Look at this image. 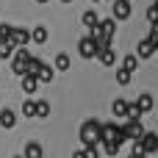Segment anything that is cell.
Masks as SVG:
<instances>
[{
    "mask_svg": "<svg viewBox=\"0 0 158 158\" xmlns=\"http://www.w3.org/2000/svg\"><path fill=\"white\" fill-rule=\"evenodd\" d=\"M81 142L83 144H100V119H86L81 125Z\"/></svg>",
    "mask_w": 158,
    "mask_h": 158,
    "instance_id": "6da1fadb",
    "label": "cell"
},
{
    "mask_svg": "<svg viewBox=\"0 0 158 158\" xmlns=\"http://www.w3.org/2000/svg\"><path fill=\"white\" fill-rule=\"evenodd\" d=\"M28 50L25 47H17V53H11V69L17 72V75H25V64H28Z\"/></svg>",
    "mask_w": 158,
    "mask_h": 158,
    "instance_id": "7a4b0ae2",
    "label": "cell"
},
{
    "mask_svg": "<svg viewBox=\"0 0 158 158\" xmlns=\"http://www.w3.org/2000/svg\"><path fill=\"white\" fill-rule=\"evenodd\" d=\"M139 144H142L144 156H153V153H158V133H153V131H144V136L139 139Z\"/></svg>",
    "mask_w": 158,
    "mask_h": 158,
    "instance_id": "3957f363",
    "label": "cell"
},
{
    "mask_svg": "<svg viewBox=\"0 0 158 158\" xmlns=\"http://www.w3.org/2000/svg\"><path fill=\"white\" fill-rule=\"evenodd\" d=\"M119 131V122H100V144L103 142H114Z\"/></svg>",
    "mask_w": 158,
    "mask_h": 158,
    "instance_id": "277c9868",
    "label": "cell"
},
{
    "mask_svg": "<svg viewBox=\"0 0 158 158\" xmlns=\"http://www.w3.org/2000/svg\"><path fill=\"white\" fill-rule=\"evenodd\" d=\"M131 11H133V8H131V0H114V17H111V19H119V22H122V19L131 17Z\"/></svg>",
    "mask_w": 158,
    "mask_h": 158,
    "instance_id": "5b68a950",
    "label": "cell"
},
{
    "mask_svg": "<svg viewBox=\"0 0 158 158\" xmlns=\"http://www.w3.org/2000/svg\"><path fill=\"white\" fill-rule=\"evenodd\" d=\"M28 42H31V31H28V28H17V25H14V33H11V44H14V47H25Z\"/></svg>",
    "mask_w": 158,
    "mask_h": 158,
    "instance_id": "8992f818",
    "label": "cell"
},
{
    "mask_svg": "<svg viewBox=\"0 0 158 158\" xmlns=\"http://www.w3.org/2000/svg\"><path fill=\"white\" fill-rule=\"evenodd\" d=\"M97 31H100V36L114 39V36H117V19H100V22H97Z\"/></svg>",
    "mask_w": 158,
    "mask_h": 158,
    "instance_id": "52a82bcc",
    "label": "cell"
},
{
    "mask_svg": "<svg viewBox=\"0 0 158 158\" xmlns=\"http://www.w3.org/2000/svg\"><path fill=\"white\" fill-rule=\"evenodd\" d=\"M150 56H156V47H153V42L144 36V39L139 42V47H136V58H150Z\"/></svg>",
    "mask_w": 158,
    "mask_h": 158,
    "instance_id": "ba28073f",
    "label": "cell"
},
{
    "mask_svg": "<svg viewBox=\"0 0 158 158\" xmlns=\"http://www.w3.org/2000/svg\"><path fill=\"white\" fill-rule=\"evenodd\" d=\"M153 106H156V100H153V94H150V92L139 94V100H136V108H139V114H147V111H153Z\"/></svg>",
    "mask_w": 158,
    "mask_h": 158,
    "instance_id": "9c48e42d",
    "label": "cell"
},
{
    "mask_svg": "<svg viewBox=\"0 0 158 158\" xmlns=\"http://www.w3.org/2000/svg\"><path fill=\"white\" fill-rule=\"evenodd\" d=\"M78 53H81L83 58H94V44H92L89 36H83V39L78 42Z\"/></svg>",
    "mask_w": 158,
    "mask_h": 158,
    "instance_id": "30bf717a",
    "label": "cell"
},
{
    "mask_svg": "<svg viewBox=\"0 0 158 158\" xmlns=\"http://www.w3.org/2000/svg\"><path fill=\"white\" fill-rule=\"evenodd\" d=\"M111 111H114V117H117V119H125V117H128V100L117 97V100L111 103Z\"/></svg>",
    "mask_w": 158,
    "mask_h": 158,
    "instance_id": "8fae6325",
    "label": "cell"
},
{
    "mask_svg": "<svg viewBox=\"0 0 158 158\" xmlns=\"http://www.w3.org/2000/svg\"><path fill=\"white\" fill-rule=\"evenodd\" d=\"M0 125H3L6 131H11V128L17 125V114H14L11 108H3V111H0Z\"/></svg>",
    "mask_w": 158,
    "mask_h": 158,
    "instance_id": "7c38bea8",
    "label": "cell"
},
{
    "mask_svg": "<svg viewBox=\"0 0 158 158\" xmlns=\"http://www.w3.org/2000/svg\"><path fill=\"white\" fill-rule=\"evenodd\" d=\"M44 64H42V58H36V56H28V64H25V75H39V69H42Z\"/></svg>",
    "mask_w": 158,
    "mask_h": 158,
    "instance_id": "4fadbf2b",
    "label": "cell"
},
{
    "mask_svg": "<svg viewBox=\"0 0 158 158\" xmlns=\"http://www.w3.org/2000/svg\"><path fill=\"white\" fill-rule=\"evenodd\" d=\"M31 42L44 44V42H47V28H44V25H36V28L31 31Z\"/></svg>",
    "mask_w": 158,
    "mask_h": 158,
    "instance_id": "5bb4252c",
    "label": "cell"
},
{
    "mask_svg": "<svg viewBox=\"0 0 158 158\" xmlns=\"http://www.w3.org/2000/svg\"><path fill=\"white\" fill-rule=\"evenodd\" d=\"M94 58H100L106 67H114L117 64V53H114V47H108V50H103V53H97Z\"/></svg>",
    "mask_w": 158,
    "mask_h": 158,
    "instance_id": "9a60e30c",
    "label": "cell"
},
{
    "mask_svg": "<svg viewBox=\"0 0 158 158\" xmlns=\"http://www.w3.org/2000/svg\"><path fill=\"white\" fill-rule=\"evenodd\" d=\"M22 158H42V144L28 142V144H25V153H22Z\"/></svg>",
    "mask_w": 158,
    "mask_h": 158,
    "instance_id": "2e32d148",
    "label": "cell"
},
{
    "mask_svg": "<svg viewBox=\"0 0 158 158\" xmlns=\"http://www.w3.org/2000/svg\"><path fill=\"white\" fill-rule=\"evenodd\" d=\"M53 78H56V69H53V67H47V64H44V67L39 69V75H36V81H39V83H50Z\"/></svg>",
    "mask_w": 158,
    "mask_h": 158,
    "instance_id": "e0dca14e",
    "label": "cell"
},
{
    "mask_svg": "<svg viewBox=\"0 0 158 158\" xmlns=\"http://www.w3.org/2000/svg\"><path fill=\"white\" fill-rule=\"evenodd\" d=\"M36 86H39V81H36L33 75H22V92H25V94H33Z\"/></svg>",
    "mask_w": 158,
    "mask_h": 158,
    "instance_id": "ac0fdd59",
    "label": "cell"
},
{
    "mask_svg": "<svg viewBox=\"0 0 158 158\" xmlns=\"http://www.w3.org/2000/svg\"><path fill=\"white\" fill-rule=\"evenodd\" d=\"M97 22H100V17H97V11H83V25L92 31V28H97Z\"/></svg>",
    "mask_w": 158,
    "mask_h": 158,
    "instance_id": "d6986e66",
    "label": "cell"
},
{
    "mask_svg": "<svg viewBox=\"0 0 158 158\" xmlns=\"http://www.w3.org/2000/svg\"><path fill=\"white\" fill-rule=\"evenodd\" d=\"M122 69L136 72V69H139V58H136V56H125V58H122Z\"/></svg>",
    "mask_w": 158,
    "mask_h": 158,
    "instance_id": "ffe728a7",
    "label": "cell"
},
{
    "mask_svg": "<svg viewBox=\"0 0 158 158\" xmlns=\"http://www.w3.org/2000/svg\"><path fill=\"white\" fill-rule=\"evenodd\" d=\"M131 78H133V72H128V69H122V67L117 69V83H119V86H128Z\"/></svg>",
    "mask_w": 158,
    "mask_h": 158,
    "instance_id": "44dd1931",
    "label": "cell"
},
{
    "mask_svg": "<svg viewBox=\"0 0 158 158\" xmlns=\"http://www.w3.org/2000/svg\"><path fill=\"white\" fill-rule=\"evenodd\" d=\"M56 69H61V72L69 69V56H67V53H58V56H56Z\"/></svg>",
    "mask_w": 158,
    "mask_h": 158,
    "instance_id": "7402d4cb",
    "label": "cell"
},
{
    "mask_svg": "<svg viewBox=\"0 0 158 158\" xmlns=\"http://www.w3.org/2000/svg\"><path fill=\"white\" fill-rule=\"evenodd\" d=\"M36 117H50V103L47 100H36Z\"/></svg>",
    "mask_w": 158,
    "mask_h": 158,
    "instance_id": "603a6c76",
    "label": "cell"
},
{
    "mask_svg": "<svg viewBox=\"0 0 158 158\" xmlns=\"http://www.w3.org/2000/svg\"><path fill=\"white\" fill-rule=\"evenodd\" d=\"M17 47L11 44V42H0V58L6 61V58H11V53H14Z\"/></svg>",
    "mask_w": 158,
    "mask_h": 158,
    "instance_id": "cb8c5ba5",
    "label": "cell"
},
{
    "mask_svg": "<svg viewBox=\"0 0 158 158\" xmlns=\"http://www.w3.org/2000/svg\"><path fill=\"white\" fill-rule=\"evenodd\" d=\"M11 33H14V25L3 22V25H0V42H11Z\"/></svg>",
    "mask_w": 158,
    "mask_h": 158,
    "instance_id": "d4e9b609",
    "label": "cell"
},
{
    "mask_svg": "<svg viewBox=\"0 0 158 158\" xmlns=\"http://www.w3.org/2000/svg\"><path fill=\"white\" fill-rule=\"evenodd\" d=\"M22 114L25 117H36V100H25L22 103Z\"/></svg>",
    "mask_w": 158,
    "mask_h": 158,
    "instance_id": "484cf974",
    "label": "cell"
},
{
    "mask_svg": "<svg viewBox=\"0 0 158 158\" xmlns=\"http://www.w3.org/2000/svg\"><path fill=\"white\" fill-rule=\"evenodd\" d=\"M83 156H86V158H100L97 144H83Z\"/></svg>",
    "mask_w": 158,
    "mask_h": 158,
    "instance_id": "4316f807",
    "label": "cell"
},
{
    "mask_svg": "<svg viewBox=\"0 0 158 158\" xmlns=\"http://www.w3.org/2000/svg\"><path fill=\"white\" fill-rule=\"evenodd\" d=\"M147 19H150V25L158 22V8H156V6H150V8H147Z\"/></svg>",
    "mask_w": 158,
    "mask_h": 158,
    "instance_id": "83f0119b",
    "label": "cell"
},
{
    "mask_svg": "<svg viewBox=\"0 0 158 158\" xmlns=\"http://www.w3.org/2000/svg\"><path fill=\"white\" fill-rule=\"evenodd\" d=\"M72 158H86V156H83V150H75V153H72Z\"/></svg>",
    "mask_w": 158,
    "mask_h": 158,
    "instance_id": "f1b7e54d",
    "label": "cell"
},
{
    "mask_svg": "<svg viewBox=\"0 0 158 158\" xmlns=\"http://www.w3.org/2000/svg\"><path fill=\"white\" fill-rule=\"evenodd\" d=\"M153 6H156V8H158V0H153Z\"/></svg>",
    "mask_w": 158,
    "mask_h": 158,
    "instance_id": "f546056e",
    "label": "cell"
},
{
    "mask_svg": "<svg viewBox=\"0 0 158 158\" xmlns=\"http://www.w3.org/2000/svg\"><path fill=\"white\" fill-rule=\"evenodd\" d=\"M36 3H47V0H36Z\"/></svg>",
    "mask_w": 158,
    "mask_h": 158,
    "instance_id": "4dcf8cb0",
    "label": "cell"
},
{
    "mask_svg": "<svg viewBox=\"0 0 158 158\" xmlns=\"http://www.w3.org/2000/svg\"><path fill=\"white\" fill-rule=\"evenodd\" d=\"M61 3H72V0H61Z\"/></svg>",
    "mask_w": 158,
    "mask_h": 158,
    "instance_id": "1f68e13d",
    "label": "cell"
},
{
    "mask_svg": "<svg viewBox=\"0 0 158 158\" xmlns=\"http://www.w3.org/2000/svg\"><path fill=\"white\" fill-rule=\"evenodd\" d=\"M92 3H100V0H92Z\"/></svg>",
    "mask_w": 158,
    "mask_h": 158,
    "instance_id": "d6a6232c",
    "label": "cell"
},
{
    "mask_svg": "<svg viewBox=\"0 0 158 158\" xmlns=\"http://www.w3.org/2000/svg\"><path fill=\"white\" fill-rule=\"evenodd\" d=\"M111 3H114V0H111Z\"/></svg>",
    "mask_w": 158,
    "mask_h": 158,
    "instance_id": "836d02e7",
    "label": "cell"
}]
</instances>
